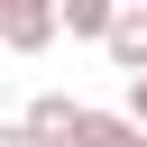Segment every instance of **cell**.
Segmentation results:
<instances>
[{"label":"cell","mask_w":147,"mask_h":147,"mask_svg":"<svg viewBox=\"0 0 147 147\" xmlns=\"http://www.w3.org/2000/svg\"><path fill=\"white\" fill-rule=\"evenodd\" d=\"M129 110H138V119H147V74H129Z\"/></svg>","instance_id":"obj_7"},{"label":"cell","mask_w":147,"mask_h":147,"mask_svg":"<svg viewBox=\"0 0 147 147\" xmlns=\"http://www.w3.org/2000/svg\"><path fill=\"white\" fill-rule=\"evenodd\" d=\"M18 119H28V129H37L46 147H74V129H83V101H74V92H37V101H28Z\"/></svg>","instance_id":"obj_3"},{"label":"cell","mask_w":147,"mask_h":147,"mask_svg":"<svg viewBox=\"0 0 147 147\" xmlns=\"http://www.w3.org/2000/svg\"><path fill=\"white\" fill-rule=\"evenodd\" d=\"M64 37V0H0V46L9 55H46Z\"/></svg>","instance_id":"obj_1"},{"label":"cell","mask_w":147,"mask_h":147,"mask_svg":"<svg viewBox=\"0 0 147 147\" xmlns=\"http://www.w3.org/2000/svg\"><path fill=\"white\" fill-rule=\"evenodd\" d=\"M74 147H147V119L119 101V110H92L83 101V129H74Z\"/></svg>","instance_id":"obj_2"},{"label":"cell","mask_w":147,"mask_h":147,"mask_svg":"<svg viewBox=\"0 0 147 147\" xmlns=\"http://www.w3.org/2000/svg\"><path fill=\"white\" fill-rule=\"evenodd\" d=\"M119 9H129V0H64V37H83V46H110Z\"/></svg>","instance_id":"obj_5"},{"label":"cell","mask_w":147,"mask_h":147,"mask_svg":"<svg viewBox=\"0 0 147 147\" xmlns=\"http://www.w3.org/2000/svg\"><path fill=\"white\" fill-rule=\"evenodd\" d=\"M119 74H147V0H129L119 9V28H110V46H101Z\"/></svg>","instance_id":"obj_4"},{"label":"cell","mask_w":147,"mask_h":147,"mask_svg":"<svg viewBox=\"0 0 147 147\" xmlns=\"http://www.w3.org/2000/svg\"><path fill=\"white\" fill-rule=\"evenodd\" d=\"M0 147H46V138H37L28 119H9V129H0Z\"/></svg>","instance_id":"obj_6"}]
</instances>
